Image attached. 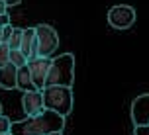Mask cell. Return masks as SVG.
I'll return each mask as SVG.
<instances>
[{
  "label": "cell",
  "mask_w": 149,
  "mask_h": 135,
  "mask_svg": "<svg viewBox=\"0 0 149 135\" xmlns=\"http://www.w3.org/2000/svg\"><path fill=\"white\" fill-rule=\"evenodd\" d=\"M10 63H12L16 69H22V67L28 65V57H26L20 49H14V51L10 49Z\"/></svg>",
  "instance_id": "obj_12"
},
{
  "label": "cell",
  "mask_w": 149,
  "mask_h": 135,
  "mask_svg": "<svg viewBox=\"0 0 149 135\" xmlns=\"http://www.w3.org/2000/svg\"><path fill=\"white\" fill-rule=\"evenodd\" d=\"M22 37H24V28H14L12 31V37L8 41V47L14 51V49H20V45H22Z\"/></svg>",
  "instance_id": "obj_13"
},
{
  "label": "cell",
  "mask_w": 149,
  "mask_h": 135,
  "mask_svg": "<svg viewBox=\"0 0 149 135\" xmlns=\"http://www.w3.org/2000/svg\"><path fill=\"white\" fill-rule=\"evenodd\" d=\"M0 45H2V39H0Z\"/></svg>",
  "instance_id": "obj_23"
},
{
  "label": "cell",
  "mask_w": 149,
  "mask_h": 135,
  "mask_svg": "<svg viewBox=\"0 0 149 135\" xmlns=\"http://www.w3.org/2000/svg\"><path fill=\"white\" fill-rule=\"evenodd\" d=\"M65 129V116L51 110H43L37 116L14 121L10 133L12 135H51Z\"/></svg>",
  "instance_id": "obj_1"
},
{
  "label": "cell",
  "mask_w": 149,
  "mask_h": 135,
  "mask_svg": "<svg viewBox=\"0 0 149 135\" xmlns=\"http://www.w3.org/2000/svg\"><path fill=\"white\" fill-rule=\"evenodd\" d=\"M51 61L53 59H49V57H36V59H31L30 63H28L36 90H43L45 88V80H47L49 69H51Z\"/></svg>",
  "instance_id": "obj_6"
},
{
  "label": "cell",
  "mask_w": 149,
  "mask_h": 135,
  "mask_svg": "<svg viewBox=\"0 0 149 135\" xmlns=\"http://www.w3.org/2000/svg\"><path fill=\"white\" fill-rule=\"evenodd\" d=\"M10 129H12V121H10V118H6V116H0V135L10 133Z\"/></svg>",
  "instance_id": "obj_15"
},
{
  "label": "cell",
  "mask_w": 149,
  "mask_h": 135,
  "mask_svg": "<svg viewBox=\"0 0 149 135\" xmlns=\"http://www.w3.org/2000/svg\"><path fill=\"white\" fill-rule=\"evenodd\" d=\"M20 51L28 57V63L37 57V33H36V28H24V37H22Z\"/></svg>",
  "instance_id": "obj_9"
},
{
  "label": "cell",
  "mask_w": 149,
  "mask_h": 135,
  "mask_svg": "<svg viewBox=\"0 0 149 135\" xmlns=\"http://www.w3.org/2000/svg\"><path fill=\"white\" fill-rule=\"evenodd\" d=\"M16 88H20L22 92H30V90H36L33 86V80H31V73H30V67L26 65V67L18 69V86Z\"/></svg>",
  "instance_id": "obj_11"
},
{
  "label": "cell",
  "mask_w": 149,
  "mask_h": 135,
  "mask_svg": "<svg viewBox=\"0 0 149 135\" xmlns=\"http://www.w3.org/2000/svg\"><path fill=\"white\" fill-rule=\"evenodd\" d=\"M2 2H4L6 6H18V4H20L22 0H2Z\"/></svg>",
  "instance_id": "obj_19"
},
{
  "label": "cell",
  "mask_w": 149,
  "mask_h": 135,
  "mask_svg": "<svg viewBox=\"0 0 149 135\" xmlns=\"http://www.w3.org/2000/svg\"><path fill=\"white\" fill-rule=\"evenodd\" d=\"M6 12H8V6L2 2V0H0V14H6Z\"/></svg>",
  "instance_id": "obj_20"
},
{
  "label": "cell",
  "mask_w": 149,
  "mask_h": 135,
  "mask_svg": "<svg viewBox=\"0 0 149 135\" xmlns=\"http://www.w3.org/2000/svg\"><path fill=\"white\" fill-rule=\"evenodd\" d=\"M6 26H10V16H8V12L6 14H0V30L6 28Z\"/></svg>",
  "instance_id": "obj_17"
},
{
  "label": "cell",
  "mask_w": 149,
  "mask_h": 135,
  "mask_svg": "<svg viewBox=\"0 0 149 135\" xmlns=\"http://www.w3.org/2000/svg\"><path fill=\"white\" fill-rule=\"evenodd\" d=\"M18 86V69L10 63L4 69H0V88H16Z\"/></svg>",
  "instance_id": "obj_10"
},
{
  "label": "cell",
  "mask_w": 149,
  "mask_h": 135,
  "mask_svg": "<svg viewBox=\"0 0 149 135\" xmlns=\"http://www.w3.org/2000/svg\"><path fill=\"white\" fill-rule=\"evenodd\" d=\"M132 120L134 125H149V94H141L132 104Z\"/></svg>",
  "instance_id": "obj_8"
},
{
  "label": "cell",
  "mask_w": 149,
  "mask_h": 135,
  "mask_svg": "<svg viewBox=\"0 0 149 135\" xmlns=\"http://www.w3.org/2000/svg\"><path fill=\"white\" fill-rule=\"evenodd\" d=\"M0 116H2V106H0Z\"/></svg>",
  "instance_id": "obj_22"
},
{
  "label": "cell",
  "mask_w": 149,
  "mask_h": 135,
  "mask_svg": "<svg viewBox=\"0 0 149 135\" xmlns=\"http://www.w3.org/2000/svg\"><path fill=\"white\" fill-rule=\"evenodd\" d=\"M43 92L45 110L57 112L61 116H69L73 110V88L71 86H47Z\"/></svg>",
  "instance_id": "obj_3"
},
{
  "label": "cell",
  "mask_w": 149,
  "mask_h": 135,
  "mask_svg": "<svg viewBox=\"0 0 149 135\" xmlns=\"http://www.w3.org/2000/svg\"><path fill=\"white\" fill-rule=\"evenodd\" d=\"M37 33V57H49L51 59L53 53L59 47V35L53 26L49 24H39L36 26Z\"/></svg>",
  "instance_id": "obj_4"
},
{
  "label": "cell",
  "mask_w": 149,
  "mask_h": 135,
  "mask_svg": "<svg viewBox=\"0 0 149 135\" xmlns=\"http://www.w3.org/2000/svg\"><path fill=\"white\" fill-rule=\"evenodd\" d=\"M12 31H14V28H12V24L0 30V39H2V43H6V45H8V41H10V37H12Z\"/></svg>",
  "instance_id": "obj_16"
},
{
  "label": "cell",
  "mask_w": 149,
  "mask_h": 135,
  "mask_svg": "<svg viewBox=\"0 0 149 135\" xmlns=\"http://www.w3.org/2000/svg\"><path fill=\"white\" fill-rule=\"evenodd\" d=\"M22 110L24 114L31 118V116H37L45 110L43 106V92L41 90H30V92H24L22 96Z\"/></svg>",
  "instance_id": "obj_7"
},
{
  "label": "cell",
  "mask_w": 149,
  "mask_h": 135,
  "mask_svg": "<svg viewBox=\"0 0 149 135\" xmlns=\"http://www.w3.org/2000/svg\"><path fill=\"white\" fill-rule=\"evenodd\" d=\"M74 82V55L73 53H63L51 61V69L45 80L47 86H71Z\"/></svg>",
  "instance_id": "obj_2"
},
{
  "label": "cell",
  "mask_w": 149,
  "mask_h": 135,
  "mask_svg": "<svg viewBox=\"0 0 149 135\" xmlns=\"http://www.w3.org/2000/svg\"><path fill=\"white\" fill-rule=\"evenodd\" d=\"M51 135H63V131H59V133H51Z\"/></svg>",
  "instance_id": "obj_21"
},
{
  "label": "cell",
  "mask_w": 149,
  "mask_h": 135,
  "mask_svg": "<svg viewBox=\"0 0 149 135\" xmlns=\"http://www.w3.org/2000/svg\"><path fill=\"white\" fill-rule=\"evenodd\" d=\"M135 135H149V125H139V127L134 129Z\"/></svg>",
  "instance_id": "obj_18"
},
{
  "label": "cell",
  "mask_w": 149,
  "mask_h": 135,
  "mask_svg": "<svg viewBox=\"0 0 149 135\" xmlns=\"http://www.w3.org/2000/svg\"><path fill=\"white\" fill-rule=\"evenodd\" d=\"M6 65H10V47L2 43L0 45V69H4Z\"/></svg>",
  "instance_id": "obj_14"
},
{
  "label": "cell",
  "mask_w": 149,
  "mask_h": 135,
  "mask_svg": "<svg viewBox=\"0 0 149 135\" xmlns=\"http://www.w3.org/2000/svg\"><path fill=\"white\" fill-rule=\"evenodd\" d=\"M135 22V10L127 4H116L108 10V24L116 30H127Z\"/></svg>",
  "instance_id": "obj_5"
}]
</instances>
